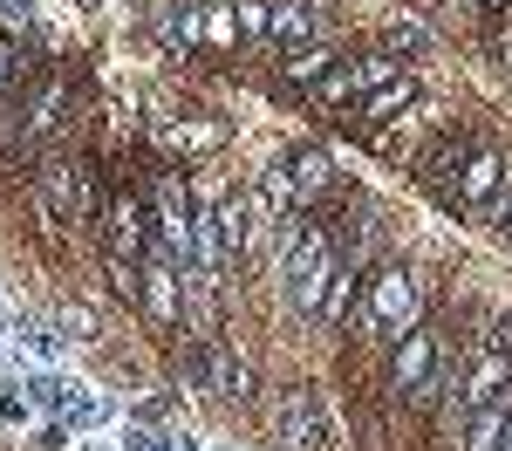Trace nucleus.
<instances>
[{"mask_svg": "<svg viewBox=\"0 0 512 451\" xmlns=\"http://www.w3.org/2000/svg\"><path fill=\"white\" fill-rule=\"evenodd\" d=\"M328 69H335V48H328V41L301 48V55H287V82H308V89H315V82L328 76Z\"/></svg>", "mask_w": 512, "mask_h": 451, "instance_id": "412c9836", "label": "nucleus"}, {"mask_svg": "<svg viewBox=\"0 0 512 451\" xmlns=\"http://www.w3.org/2000/svg\"><path fill=\"white\" fill-rule=\"evenodd\" d=\"M55 328H62V335H69V342H96V335H103V328H96V315H89V308H62V315H55Z\"/></svg>", "mask_w": 512, "mask_h": 451, "instance_id": "a878e982", "label": "nucleus"}, {"mask_svg": "<svg viewBox=\"0 0 512 451\" xmlns=\"http://www.w3.org/2000/svg\"><path fill=\"white\" fill-rule=\"evenodd\" d=\"M274 438H280V451H328L335 445V424H328V410H321L315 390H287V397H280Z\"/></svg>", "mask_w": 512, "mask_h": 451, "instance_id": "39448f33", "label": "nucleus"}, {"mask_svg": "<svg viewBox=\"0 0 512 451\" xmlns=\"http://www.w3.org/2000/svg\"><path fill=\"white\" fill-rule=\"evenodd\" d=\"M14 69H21V62H14V48H7V41H0V96H7V89H14Z\"/></svg>", "mask_w": 512, "mask_h": 451, "instance_id": "7c9ffc66", "label": "nucleus"}, {"mask_svg": "<svg viewBox=\"0 0 512 451\" xmlns=\"http://www.w3.org/2000/svg\"><path fill=\"white\" fill-rule=\"evenodd\" d=\"M506 417H512V397H492V404L472 410V424H465V451H499L506 438Z\"/></svg>", "mask_w": 512, "mask_h": 451, "instance_id": "4468645a", "label": "nucleus"}, {"mask_svg": "<svg viewBox=\"0 0 512 451\" xmlns=\"http://www.w3.org/2000/svg\"><path fill=\"white\" fill-rule=\"evenodd\" d=\"M35 199H41V219H48L55 233H69V226L89 219L96 192H89V171H82V164H48L41 185H35Z\"/></svg>", "mask_w": 512, "mask_h": 451, "instance_id": "7ed1b4c3", "label": "nucleus"}, {"mask_svg": "<svg viewBox=\"0 0 512 451\" xmlns=\"http://www.w3.org/2000/svg\"><path fill=\"white\" fill-rule=\"evenodd\" d=\"M499 55H506V69H512V35H506V48H499Z\"/></svg>", "mask_w": 512, "mask_h": 451, "instance_id": "c9c22d12", "label": "nucleus"}, {"mask_svg": "<svg viewBox=\"0 0 512 451\" xmlns=\"http://www.w3.org/2000/svg\"><path fill=\"white\" fill-rule=\"evenodd\" d=\"M349 301H355V267H342V260H335L328 294H321V322H342V315H349Z\"/></svg>", "mask_w": 512, "mask_h": 451, "instance_id": "4be33fe9", "label": "nucleus"}, {"mask_svg": "<svg viewBox=\"0 0 512 451\" xmlns=\"http://www.w3.org/2000/svg\"><path fill=\"white\" fill-rule=\"evenodd\" d=\"M410 103H417V76H396V82H383V89L362 96V117H396V110H410Z\"/></svg>", "mask_w": 512, "mask_h": 451, "instance_id": "a211bd4d", "label": "nucleus"}, {"mask_svg": "<svg viewBox=\"0 0 512 451\" xmlns=\"http://www.w3.org/2000/svg\"><path fill=\"white\" fill-rule=\"evenodd\" d=\"M485 7H512V0H485Z\"/></svg>", "mask_w": 512, "mask_h": 451, "instance_id": "4c0bfd02", "label": "nucleus"}, {"mask_svg": "<svg viewBox=\"0 0 512 451\" xmlns=\"http://www.w3.org/2000/svg\"><path fill=\"white\" fill-rule=\"evenodd\" d=\"M212 451H239V445H212Z\"/></svg>", "mask_w": 512, "mask_h": 451, "instance_id": "58836bf2", "label": "nucleus"}, {"mask_svg": "<svg viewBox=\"0 0 512 451\" xmlns=\"http://www.w3.org/2000/svg\"><path fill=\"white\" fill-rule=\"evenodd\" d=\"M171 451H205V445H198L192 431H171Z\"/></svg>", "mask_w": 512, "mask_h": 451, "instance_id": "473e14b6", "label": "nucleus"}, {"mask_svg": "<svg viewBox=\"0 0 512 451\" xmlns=\"http://www.w3.org/2000/svg\"><path fill=\"white\" fill-rule=\"evenodd\" d=\"M0 424H35V397H28V376H7L0 369Z\"/></svg>", "mask_w": 512, "mask_h": 451, "instance_id": "aec40b11", "label": "nucleus"}, {"mask_svg": "<svg viewBox=\"0 0 512 451\" xmlns=\"http://www.w3.org/2000/svg\"><path fill=\"white\" fill-rule=\"evenodd\" d=\"M0 21L21 28V35H41V7L35 0H0Z\"/></svg>", "mask_w": 512, "mask_h": 451, "instance_id": "bb28decb", "label": "nucleus"}, {"mask_svg": "<svg viewBox=\"0 0 512 451\" xmlns=\"http://www.w3.org/2000/svg\"><path fill=\"white\" fill-rule=\"evenodd\" d=\"M506 158H499V151H472V158H465V178H458V199L465 205H492L499 199V192H506Z\"/></svg>", "mask_w": 512, "mask_h": 451, "instance_id": "9b49d317", "label": "nucleus"}, {"mask_svg": "<svg viewBox=\"0 0 512 451\" xmlns=\"http://www.w3.org/2000/svg\"><path fill=\"white\" fill-rule=\"evenodd\" d=\"M499 451H512V417H506V438H499Z\"/></svg>", "mask_w": 512, "mask_h": 451, "instance_id": "f704fd0d", "label": "nucleus"}, {"mask_svg": "<svg viewBox=\"0 0 512 451\" xmlns=\"http://www.w3.org/2000/svg\"><path fill=\"white\" fill-rule=\"evenodd\" d=\"M0 363H7V335H0Z\"/></svg>", "mask_w": 512, "mask_h": 451, "instance_id": "e433bc0d", "label": "nucleus"}, {"mask_svg": "<svg viewBox=\"0 0 512 451\" xmlns=\"http://www.w3.org/2000/svg\"><path fill=\"white\" fill-rule=\"evenodd\" d=\"M219 137H226L219 123H171V117L158 123V144H164V151H212Z\"/></svg>", "mask_w": 512, "mask_h": 451, "instance_id": "f3484780", "label": "nucleus"}, {"mask_svg": "<svg viewBox=\"0 0 512 451\" xmlns=\"http://www.w3.org/2000/svg\"><path fill=\"white\" fill-rule=\"evenodd\" d=\"M328 185H335V164H328V151H315V144H294V151L274 164V178H267V192H274L287 212L308 205V199H321Z\"/></svg>", "mask_w": 512, "mask_h": 451, "instance_id": "20e7f679", "label": "nucleus"}, {"mask_svg": "<svg viewBox=\"0 0 512 451\" xmlns=\"http://www.w3.org/2000/svg\"><path fill=\"white\" fill-rule=\"evenodd\" d=\"M76 451H117V438H110V445H96V438H76Z\"/></svg>", "mask_w": 512, "mask_h": 451, "instance_id": "72a5a7b5", "label": "nucleus"}, {"mask_svg": "<svg viewBox=\"0 0 512 451\" xmlns=\"http://www.w3.org/2000/svg\"><path fill=\"white\" fill-rule=\"evenodd\" d=\"M117 451H171V431H158V424H123Z\"/></svg>", "mask_w": 512, "mask_h": 451, "instance_id": "b1692460", "label": "nucleus"}, {"mask_svg": "<svg viewBox=\"0 0 512 451\" xmlns=\"http://www.w3.org/2000/svg\"><path fill=\"white\" fill-rule=\"evenodd\" d=\"M280 274H287L294 315H321V294H328V274H335V240L287 212L280 219Z\"/></svg>", "mask_w": 512, "mask_h": 451, "instance_id": "f257e3e1", "label": "nucleus"}, {"mask_svg": "<svg viewBox=\"0 0 512 451\" xmlns=\"http://www.w3.org/2000/svg\"><path fill=\"white\" fill-rule=\"evenodd\" d=\"M110 253H123V260L151 253V226H144V205L137 199H110Z\"/></svg>", "mask_w": 512, "mask_h": 451, "instance_id": "f8f14e48", "label": "nucleus"}, {"mask_svg": "<svg viewBox=\"0 0 512 451\" xmlns=\"http://www.w3.org/2000/svg\"><path fill=\"white\" fill-rule=\"evenodd\" d=\"M390 41L403 48V55H424V48H431V28H424V21H410V14H396V21H390Z\"/></svg>", "mask_w": 512, "mask_h": 451, "instance_id": "393cba45", "label": "nucleus"}, {"mask_svg": "<svg viewBox=\"0 0 512 451\" xmlns=\"http://www.w3.org/2000/svg\"><path fill=\"white\" fill-rule=\"evenodd\" d=\"M390 376H396V390H403V397H431V390H437V335L424 322L396 335Z\"/></svg>", "mask_w": 512, "mask_h": 451, "instance_id": "423d86ee", "label": "nucleus"}, {"mask_svg": "<svg viewBox=\"0 0 512 451\" xmlns=\"http://www.w3.org/2000/svg\"><path fill=\"white\" fill-rule=\"evenodd\" d=\"M76 390L82 383H69L62 369H28V397H35V410H55V417H62V410L76 404Z\"/></svg>", "mask_w": 512, "mask_h": 451, "instance_id": "dca6fc26", "label": "nucleus"}, {"mask_svg": "<svg viewBox=\"0 0 512 451\" xmlns=\"http://www.w3.org/2000/svg\"><path fill=\"white\" fill-rule=\"evenodd\" d=\"M62 110H69V89H62V82H48V89H41V103H35V117H28V144L55 137V130H62Z\"/></svg>", "mask_w": 512, "mask_h": 451, "instance_id": "6ab92c4d", "label": "nucleus"}, {"mask_svg": "<svg viewBox=\"0 0 512 451\" xmlns=\"http://www.w3.org/2000/svg\"><path fill=\"white\" fill-rule=\"evenodd\" d=\"M69 438H76L69 424H48V431H41V451H69Z\"/></svg>", "mask_w": 512, "mask_h": 451, "instance_id": "c756f323", "label": "nucleus"}, {"mask_svg": "<svg viewBox=\"0 0 512 451\" xmlns=\"http://www.w3.org/2000/svg\"><path fill=\"white\" fill-rule=\"evenodd\" d=\"M492 397H512V356H499L492 342L472 356V369H465V390H458V404L478 410V404H492Z\"/></svg>", "mask_w": 512, "mask_h": 451, "instance_id": "1a4fd4ad", "label": "nucleus"}, {"mask_svg": "<svg viewBox=\"0 0 512 451\" xmlns=\"http://www.w3.org/2000/svg\"><path fill=\"white\" fill-rule=\"evenodd\" d=\"M267 21H274V7H260V0H239V28L253 41H267Z\"/></svg>", "mask_w": 512, "mask_h": 451, "instance_id": "cd10ccee", "label": "nucleus"}, {"mask_svg": "<svg viewBox=\"0 0 512 451\" xmlns=\"http://www.w3.org/2000/svg\"><path fill=\"white\" fill-rule=\"evenodd\" d=\"M315 96L321 103H355V96H362V76H355V69H328V76L315 82Z\"/></svg>", "mask_w": 512, "mask_h": 451, "instance_id": "5701e85b", "label": "nucleus"}, {"mask_svg": "<svg viewBox=\"0 0 512 451\" xmlns=\"http://www.w3.org/2000/svg\"><path fill=\"white\" fill-rule=\"evenodd\" d=\"M267 41H274L280 55H301V48H315V14L301 7V0H280L274 7V21H267Z\"/></svg>", "mask_w": 512, "mask_h": 451, "instance_id": "ddd939ff", "label": "nucleus"}, {"mask_svg": "<svg viewBox=\"0 0 512 451\" xmlns=\"http://www.w3.org/2000/svg\"><path fill=\"white\" fill-rule=\"evenodd\" d=\"M62 424H69L76 438H89V431H103V424H117V404H110V397H96V390L82 383V390H76V404L62 410Z\"/></svg>", "mask_w": 512, "mask_h": 451, "instance_id": "2eb2a0df", "label": "nucleus"}, {"mask_svg": "<svg viewBox=\"0 0 512 451\" xmlns=\"http://www.w3.org/2000/svg\"><path fill=\"white\" fill-rule=\"evenodd\" d=\"M144 308H151V322H178L185 315V267L178 260L144 253Z\"/></svg>", "mask_w": 512, "mask_h": 451, "instance_id": "0eeeda50", "label": "nucleus"}, {"mask_svg": "<svg viewBox=\"0 0 512 451\" xmlns=\"http://www.w3.org/2000/svg\"><path fill=\"white\" fill-rule=\"evenodd\" d=\"M362 322L383 328V335H403V328L424 322V281L410 267H383L369 281V301H362Z\"/></svg>", "mask_w": 512, "mask_h": 451, "instance_id": "f03ea898", "label": "nucleus"}, {"mask_svg": "<svg viewBox=\"0 0 512 451\" xmlns=\"http://www.w3.org/2000/svg\"><path fill=\"white\" fill-rule=\"evenodd\" d=\"M492 349H499V356H512V308L492 322Z\"/></svg>", "mask_w": 512, "mask_h": 451, "instance_id": "c85d7f7f", "label": "nucleus"}, {"mask_svg": "<svg viewBox=\"0 0 512 451\" xmlns=\"http://www.w3.org/2000/svg\"><path fill=\"white\" fill-rule=\"evenodd\" d=\"M492 219H499V233L512 240V178H506V192H499V212H492Z\"/></svg>", "mask_w": 512, "mask_h": 451, "instance_id": "2f4dec72", "label": "nucleus"}, {"mask_svg": "<svg viewBox=\"0 0 512 451\" xmlns=\"http://www.w3.org/2000/svg\"><path fill=\"white\" fill-rule=\"evenodd\" d=\"M0 335H7V349H14V356H28L35 369H62V349H69V335H62V328L28 322V315H7Z\"/></svg>", "mask_w": 512, "mask_h": 451, "instance_id": "6e6552de", "label": "nucleus"}, {"mask_svg": "<svg viewBox=\"0 0 512 451\" xmlns=\"http://www.w3.org/2000/svg\"><path fill=\"white\" fill-rule=\"evenodd\" d=\"M205 390L246 404V397H253V363H246L239 349H226V342H205Z\"/></svg>", "mask_w": 512, "mask_h": 451, "instance_id": "9d476101", "label": "nucleus"}]
</instances>
